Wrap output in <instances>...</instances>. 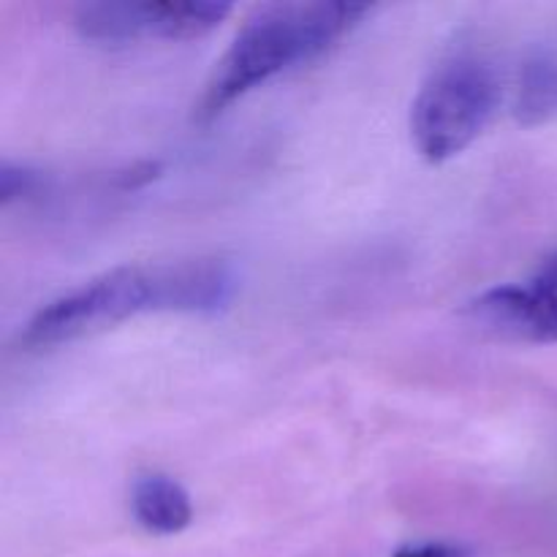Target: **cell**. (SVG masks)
<instances>
[{"label": "cell", "instance_id": "cell-2", "mask_svg": "<svg viewBox=\"0 0 557 557\" xmlns=\"http://www.w3.org/2000/svg\"><path fill=\"white\" fill-rule=\"evenodd\" d=\"M373 11L368 3H272L245 20L232 47L218 63L205 98L201 120H212L272 76L330 52Z\"/></svg>", "mask_w": 557, "mask_h": 557}, {"label": "cell", "instance_id": "cell-9", "mask_svg": "<svg viewBox=\"0 0 557 557\" xmlns=\"http://www.w3.org/2000/svg\"><path fill=\"white\" fill-rule=\"evenodd\" d=\"M473 553L466 544L455 542H424V544H408V547L397 549L395 557H471Z\"/></svg>", "mask_w": 557, "mask_h": 557}, {"label": "cell", "instance_id": "cell-3", "mask_svg": "<svg viewBox=\"0 0 557 557\" xmlns=\"http://www.w3.org/2000/svg\"><path fill=\"white\" fill-rule=\"evenodd\" d=\"M504 98V85L493 60L479 49L446 54L411 107V139L419 156L444 163L460 156L493 123Z\"/></svg>", "mask_w": 557, "mask_h": 557}, {"label": "cell", "instance_id": "cell-4", "mask_svg": "<svg viewBox=\"0 0 557 557\" xmlns=\"http://www.w3.org/2000/svg\"><path fill=\"white\" fill-rule=\"evenodd\" d=\"M468 313L498 335L528 343H557V253L549 256L525 283L484 292Z\"/></svg>", "mask_w": 557, "mask_h": 557}, {"label": "cell", "instance_id": "cell-8", "mask_svg": "<svg viewBox=\"0 0 557 557\" xmlns=\"http://www.w3.org/2000/svg\"><path fill=\"white\" fill-rule=\"evenodd\" d=\"M47 177L27 163L3 161L0 163V205L9 207L14 201H30L44 194Z\"/></svg>", "mask_w": 557, "mask_h": 557}, {"label": "cell", "instance_id": "cell-1", "mask_svg": "<svg viewBox=\"0 0 557 557\" xmlns=\"http://www.w3.org/2000/svg\"><path fill=\"white\" fill-rule=\"evenodd\" d=\"M237 275L223 259L156 267H114L44 305L25 324L27 348H49L92 335L141 313L212 315L228 308Z\"/></svg>", "mask_w": 557, "mask_h": 557}, {"label": "cell", "instance_id": "cell-6", "mask_svg": "<svg viewBox=\"0 0 557 557\" xmlns=\"http://www.w3.org/2000/svg\"><path fill=\"white\" fill-rule=\"evenodd\" d=\"M131 511L145 531L174 536L194 520V504L180 482L163 473H145L131 487Z\"/></svg>", "mask_w": 557, "mask_h": 557}, {"label": "cell", "instance_id": "cell-5", "mask_svg": "<svg viewBox=\"0 0 557 557\" xmlns=\"http://www.w3.org/2000/svg\"><path fill=\"white\" fill-rule=\"evenodd\" d=\"M511 112L517 123L536 128L557 120V44H536L525 52L515 79Z\"/></svg>", "mask_w": 557, "mask_h": 557}, {"label": "cell", "instance_id": "cell-7", "mask_svg": "<svg viewBox=\"0 0 557 557\" xmlns=\"http://www.w3.org/2000/svg\"><path fill=\"white\" fill-rule=\"evenodd\" d=\"M74 27L85 41L112 49L150 38L147 3H131V0L82 3L74 14Z\"/></svg>", "mask_w": 557, "mask_h": 557}]
</instances>
